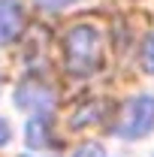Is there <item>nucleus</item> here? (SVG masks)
Instances as JSON below:
<instances>
[{"instance_id": "obj_1", "label": "nucleus", "mask_w": 154, "mask_h": 157, "mask_svg": "<svg viewBox=\"0 0 154 157\" xmlns=\"http://www.w3.org/2000/svg\"><path fill=\"white\" fill-rule=\"evenodd\" d=\"M64 63L67 73L76 78H85L100 70L103 63V36L91 24H76L64 36Z\"/></svg>"}, {"instance_id": "obj_2", "label": "nucleus", "mask_w": 154, "mask_h": 157, "mask_svg": "<svg viewBox=\"0 0 154 157\" xmlns=\"http://www.w3.org/2000/svg\"><path fill=\"white\" fill-rule=\"evenodd\" d=\"M154 127V97H133L127 100L124 112L118 118L115 133L121 139H142Z\"/></svg>"}, {"instance_id": "obj_3", "label": "nucleus", "mask_w": 154, "mask_h": 157, "mask_svg": "<svg viewBox=\"0 0 154 157\" xmlns=\"http://www.w3.org/2000/svg\"><path fill=\"white\" fill-rule=\"evenodd\" d=\"M15 103H18L21 109L48 112V109L55 106V94H52V88H45L42 82H33V78H27V82H21L18 88H15Z\"/></svg>"}, {"instance_id": "obj_4", "label": "nucleus", "mask_w": 154, "mask_h": 157, "mask_svg": "<svg viewBox=\"0 0 154 157\" xmlns=\"http://www.w3.org/2000/svg\"><path fill=\"white\" fill-rule=\"evenodd\" d=\"M24 30V12L18 0H0V45H9Z\"/></svg>"}, {"instance_id": "obj_5", "label": "nucleus", "mask_w": 154, "mask_h": 157, "mask_svg": "<svg viewBox=\"0 0 154 157\" xmlns=\"http://www.w3.org/2000/svg\"><path fill=\"white\" fill-rule=\"evenodd\" d=\"M27 145H30V148H42V145H48V127H45V121L33 118V121L27 124Z\"/></svg>"}, {"instance_id": "obj_6", "label": "nucleus", "mask_w": 154, "mask_h": 157, "mask_svg": "<svg viewBox=\"0 0 154 157\" xmlns=\"http://www.w3.org/2000/svg\"><path fill=\"white\" fill-rule=\"evenodd\" d=\"M139 60H142V70L154 76V30L145 36V42H142V55H139Z\"/></svg>"}, {"instance_id": "obj_7", "label": "nucleus", "mask_w": 154, "mask_h": 157, "mask_svg": "<svg viewBox=\"0 0 154 157\" xmlns=\"http://www.w3.org/2000/svg\"><path fill=\"white\" fill-rule=\"evenodd\" d=\"M45 9H64V6H73V3H79V0H39Z\"/></svg>"}, {"instance_id": "obj_8", "label": "nucleus", "mask_w": 154, "mask_h": 157, "mask_svg": "<svg viewBox=\"0 0 154 157\" xmlns=\"http://www.w3.org/2000/svg\"><path fill=\"white\" fill-rule=\"evenodd\" d=\"M6 142H9V124L0 118V145H6Z\"/></svg>"}]
</instances>
